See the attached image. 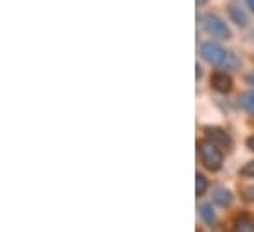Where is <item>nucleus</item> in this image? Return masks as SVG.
Segmentation results:
<instances>
[{"label": "nucleus", "instance_id": "423d86ee", "mask_svg": "<svg viewBox=\"0 0 254 232\" xmlns=\"http://www.w3.org/2000/svg\"><path fill=\"white\" fill-rule=\"evenodd\" d=\"M227 12H229V18H231V22H233L235 26H239V28H247V26H249L247 12H245V10H243L239 4L231 2V4L227 6Z\"/></svg>", "mask_w": 254, "mask_h": 232}, {"label": "nucleus", "instance_id": "7ed1b4c3", "mask_svg": "<svg viewBox=\"0 0 254 232\" xmlns=\"http://www.w3.org/2000/svg\"><path fill=\"white\" fill-rule=\"evenodd\" d=\"M197 156L199 162L209 170V172H219L223 168V150H219L215 144H211L209 140H199L197 142Z\"/></svg>", "mask_w": 254, "mask_h": 232}, {"label": "nucleus", "instance_id": "39448f33", "mask_svg": "<svg viewBox=\"0 0 254 232\" xmlns=\"http://www.w3.org/2000/svg\"><path fill=\"white\" fill-rule=\"evenodd\" d=\"M211 87H213L217 93L227 95V93L233 91V77H231L227 71L217 69V71L211 73Z\"/></svg>", "mask_w": 254, "mask_h": 232}, {"label": "nucleus", "instance_id": "9b49d317", "mask_svg": "<svg viewBox=\"0 0 254 232\" xmlns=\"http://www.w3.org/2000/svg\"><path fill=\"white\" fill-rule=\"evenodd\" d=\"M207 189H209V179L201 174V172H197L195 174V195L197 197H203L207 193Z\"/></svg>", "mask_w": 254, "mask_h": 232}, {"label": "nucleus", "instance_id": "2eb2a0df", "mask_svg": "<svg viewBox=\"0 0 254 232\" xmlns=\"http://www.w3.org/2000/svg\"><path fill=\"white\" fill-rule=\"evenodd\" d=\"M247 4H249V8L254 12V0H247Z\"/></svg>", "mask_w": 254, "mask_h": 232}, {"label": "nucleus", "instance_id": "1a4fd4ad", "mask_svg": "<svg viewBox=\"0 0 254 232\" xmlns=\"http://www.w3.org/2000/svg\"><path fill=\"white\" fill-rule=\"evenodd\" d=\"M199 217H201L203 225H207V227H213L217 223V213H215L213 205H209V203H201L199 205Z\"/></svg>", "mask_w": 254, "mask_h": 232}, {"label": "nucleus", "instance_id": "9d476101", "mask_svg": "<svg viewBox=\"0 0 254 232\" xmlns=\"http://www.w3.org/2000/svg\"><path fill=\"white\" fill-rule=\"evenodd\" d=\"M239 107H241L247 115L254 116V89H251V91H247V93L241 95V99H239Z\"/></svg>", "mask_w": 254, "mask_h": 232}, {"label": "nucleus", "instance_id": "f03ea898", "mask_svg": "<svg viewBox=\"0 0 254 232\" xmlns=\"http://www.w3.org/2000/svg\"><path fill=\"white\" fill-rule=\"evenodd\" d=\"M199 24H201V28L205 30V34L211 36V38H215L217 42H227V40L233 38L231 28L227 26V22H225L221 16L213 14V12L203 14V16L199 18Z\"/></svg>", "mask_w": 254, "mask_h": 232}, {"label": "nucleus", "instance_id": "f8f14e48", "mask_svg": "<svg viewBox=\"0 0 254 232\" xmlns=\"http://www.w3.org/2000/svg\"><path fill=\"white\" fill-rule=\"evenodd\" d=\"M241 175H243V177H251V179H254V160L253 162H249V164L241 170Z\"/></svg>", "mask_w": 254, "mask_h": 232}, {"label": "nucleus", "instance_id": "4468645a", "mask_svg": "<svg viewBox=\"0 0 254 232\" xmlns=\"http://www.w3.org/2000/svg\"><path fill=\"white\" fill-rule=\"evenodd\" d=\"M247 85H251V89H254V71L247 75Z\"/></svg>", "mask_w": 254, "mask_h": 232}, {"label": "nucleus", "instance_id": "0eeeda50", "mask_svg": "<svg viewBox=\"0 0 254 232\" xmlns=\"http://www.w3.org/2000/svg\"><path fill=\"white\" fill-rule=\"evenodd\" d=\"M211 199L215 205H219L221 209H229L233 205V193L227 187H215L211 193Z\"/></svg>", "mask_w": 254, "mask_h": 232}, {"label": "nucleus", "instance_id": "ddd939ff", "mask_svg": "<svg viewBox=\"0 0 254 232\" xmlns=\"http://www.w3.org/2000/svg\"><path fill=\"white\" fill-rule=\"evenodd\" d=\"M247 148H249L251 152H254V136H249V138H247Z\"/></svg>", "mask_w": 254, "mask_h": 232}, {"label": "nucleus", "instance_id": "dca6fc26", "mask_svg": "<svg viewBox=\"0 0 254 232\" xmlns=\"http://www.w3.org/2000/svg\"><path fill=\"white\" fill-rule=\"evenodd\" d=\"M205 2H207V0H197V6H203Z\"/></svg>", "mask_w": 254, "mask_h": 232}, {"label": "nucleus", "instance_id": "20e7f679", "mask_svg": "<svg viewBox=\"0 0 254 232\" xmlns=\"http://www.w3.org/2000/svg\"><path fill=\"white\" fill-rule=\"evenodd\" d=\"M203 132H205V140L215 144L219 150L229 152L233 148V138L225 128H221V126H205Z\"/></svg>", "mask_w": 254, "mask_h": 232}, {"label": "nucleus", "instance_id": "f257e3e1", "mask_svg": "<svg viewBox=\"0 0 254 232\" xmlns=\"http://www.w3.org/2000/svg\"><path fill=\"white\" fill-rule=\"evenodd\" d=\"M199 56L205 63H209L217 69H223V71H233V69L241 67L239 58L231 50H225L219 42H203L199 46Z\"/></svg>", "mask_w": 254, "mask_h": 232}, {"label": "nucleus", "instance_id": "f3484780", "mask_svg": "<svg viewBox=\"0 0 254 232\" xmlns=\"http://www.w3.org/2000/svg\"><path fill=\"white\" fill-rule=\"evenodd\" d=\"M253 38H254V32H253Z\"/></svg>", "mask_w": 254, "mask_h": 232}, {"label": "nucleus", "instance_id": "6e6552de", "mask_svg": "<svg viewBox=\"0 0 254 232\" xmlns=\"http://www.w3.org/2000/svg\"><path fill=\"white\" fill-rule=\"evenodd\" d=\"M231 232H254V219L251 215H239L231 227Z\"/></svg>", "mask_w": 254, "mask_h": 232}]
</instances>
